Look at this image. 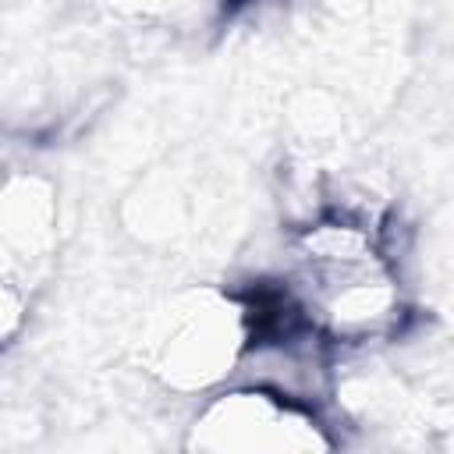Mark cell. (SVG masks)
<instances>
[{
    "label": "cell",
    "instance_id": "7a4b0ae2",
    "mask_svg": "<svg viewBox=\"0 0 454 454\" xmlns=\"http://www.w3.org/2000/svg\"><path fill=\"white\" fill-rule=\"evenodd\" d=\"M252 312L220 287H188L174 294L149 323L142 358L170 390L195 394L223 383L252 340Z\"/></svg>",
    "mask_w": 454,
    "mask_h": 454
},
{
    "label": "cell",
    "instance_id": "6da1fadb",
    "mask_svg": "<svg viewBox=\"0 0 454 454\" xmlns=\"http://www.w3.org/2000/svg\"><path fill=\"white\" fill-rule=\"evenodd\" d=\"M301 294L316 323L337 340H369L401 312L397 277L355 223H319L298 245Z\"/></svg>",
    "mask_w": 454,
    "mask_h": 454
},
{
    "label": "cell",
    "instance_id": "3957f363",
    "mask_svg": "<svg viewBox=\"0 0 454 454\" xmlns=\"http://www.w3.org/2000/svg\"><path fill=\"white\" fill-rule=\"evenodd\" d=\"M188 447L192 450H216V454L220 450H245V454L294 450V454H305V450H326L330 436L294 401L270 394V390L245 387V390H227V394L213 397L199 411L192 436H188Z\"/></svg>",
    "mask_w": 454,
    "mask_h": 454
}]
</instances>
